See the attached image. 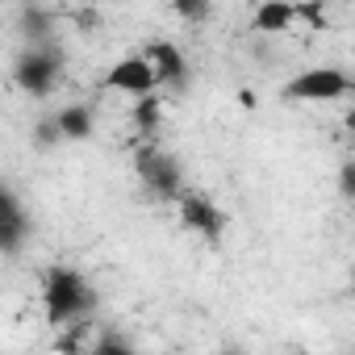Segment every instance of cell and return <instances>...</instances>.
I'll return each instance as SVG.
<instances>
[{
    "mask_svg": "<svg viewBox=\"0 0 355 355\" xmlns=\"http://www.w3.org/2000/svg\"><path fill=\"white\" fill-rule=\"evenodd\" d=\"M96 288L67 263H51L42 272V309L51 326H71V322H88L96 309Z\"/></svg>",
    "mask_w": 355,
    "mask_h": 355,
    "instance_id": "obj_1",
    "label": "cell"
},
{
    "mask_svg": "<svg viewBox=\"0 0 355 355\" xmlns=\"http://www.w3.org/2000/svg\"><path fill=\"white\" fill-rule=\"evenodd\" d=\"M134 175L142 180L150 201H180L184 197V167H180V159H175L171 150H163V146H155V142L138 146Z\"/></svg>",
    "mask_w": 355,
    "mask_h": 355,
    "instance_id": "obj_2",
    "label": "cell"
},
{
    "mask_svg": "<svg viewBox=\"0 0 355 355\" xmlns=\"http://www.w3.org/2000/svg\"><path fill=\"white\" fill-rule=\"evenodd\" d=\"M63 46L59 42H42V46H21L13 59V80L21 92L30 96H51L59 76H63Z\"/></svg>",
    "mask_w": 355,
    "mask_h": 355,
    "instance_id": "obj_3",
    "label": "cell"
},
{
    "mask_svg": "<svg viewBox=\"0 0 355 355\" xmlns=\"http://www.w3.org/2000/svg\"><path fill=\"white\" fill-rule=\"evenodd\" d=\"M347 92H355V80L343 67H313V71L288 80L280 96L284 101H338Z\"/></svg>",
    "mask_w": 355,
    "mask_h": 355,
    "instance_id": "obj_4",
    "label": "cell"
},
{
    "mask_svg": "<svg viewBox=\"0 0 355 355\" xmlns=\"http://www.w3.org/2000/svg\"><path fill=\"white\" fill-rule=\"evenodd\" d=\"M175 205H180V222H184L193 234H201V239H209V243H222V234H226V214H222V205H218L209 193L184 189V197L175 201Z\"/></svg>",
    "mask_w": 355,
    "mask_h": 355,
    "instance_id": "obj_5",
    "label": "cell"
},
{
    "mask_svg": "<svg viewBox=\"0 0 355 355\" xmlns=\"http://www.w3.org/2000/svg\"><path fill=\"white\" fill-rule=\"evenodd\" d=\"M30 234H34V222H30L21 197L5 184V189H0V251H5L9 259H17L21 247L30 243Z\"/></svg>",
    "mask_w": 355,
    "mask_h": 355,
    "instance_id": "obj_6",
    "label": "cell"
},
{
    "mask_svg": "<svg viewBox=\"0 0 355 355\" xmlns=\"http://www.w3.org/2000/svg\"><path fill=\"white\" fill-rule=\"evenodd\" d=\"M142 55H146V63L155 67L159 84H163L171 96L189 92V80H193V71H189V59L180 55V46H175V42H150Z\"/></svg>",
    "mask_w": 355,
    "mask_h": 355,
    "instance_id": "obj_7",
    "label": "cell"
},
{
    "mask_svg": "<svg viewBox=\"0 0 355 355\" xmlns=\"http://www.w3.org/2000/svg\"><path fill=\"white\" fill-rule=\"evenodd\" d=\"M155 84H159V76H155V67L146 63V55H130V59H121L109 76H105V88L109 92H125V96H155Z\"/></svg>",
    "mask_w": 355,
    "mask_h": 355,
    "instance_id": "obj_8",
    "label": "cell"
},
{
    "mask_svg": "<svg viewBox=\"0 0 355 355\" xmlns=\"http://www.w3.org/2000/svg\"><path fill=\"white\" fill-rule=\"evenodd\" d=\"M17 34H21V46H42V42H59V17H55L51 9L26 5V9H17Z\"/></svg>",
    "mask_w": 355,
    "mask_h": 355,
    "instance_id": "obj_9",
    "label": "cell"
},
{
    "mask_svg": "<svg viewBox=\"0 0 355 355\" xmlns=\"http://www.w3.org/2000/svg\"><path fill=\"white\" fill-rule=\"evenodd\" d=\"M55 113H59V130L67 142H88L96 134V109L92 105H63Z\"/></svg>",
    "mask_w": 355,
    "mask_h": 355,
    "instance_id": "obj_10",
    "label": "cell"
},
{
    "mask_svg": "<svg viewBox=\"0 0 355 355\" xmlns=\"http://www.w3.org/2000/svg\"><path fill=\"white\" fill-rule=\"evenodd\" d=\"M130 125H134L138 138H155L159 125H163V105H159V96H138L134 109H130Z\"/></svg>",
    "mask_w": 355,
    "mask_h": 355,
    "instance_id": "obj_11",
    "label": "cell"
},
{
    "mask_svg": "<svg viewBox=\"0 0 355 355\" xmlns=\"http://www.w3.org/2000/svg\"><path fill=\"white\" fill-rule=\"evenodd\" d=\"M293 21H297V5H259L251 17L255 34H284Z\"/></svg>",
    "mask_w": 355,
    "mask_h": 355,
    "instance_id": "obj_12",
    "label": "cell"
},
{
    "mask_svg": "<svg viewBox=\"0 0 355 355\" xmlns=\"http://www.w3.org/2000/svg\"><path fill=\"white\" fill-rule=\"evenodd\" d=\"M88 355H138V351H134V343L117 326H101L96 338H92V347H88Z\"/></svg>",
    "mask_w": 355,
    "mask_h": 355,
    "instance_id": "obj_13",
    "label": "cell"
},
{
    "mask_svg": "<svg viewBox=\"0 0 355 355\" xmlns=\"http://www.w3.org/2000/svg\"><path fill=\"white\" fill-rule=\"evenodd\" d=\"M92 338H96V326H92V322H71V326H63V334H59V351H63V355H80L84 343L92 347Z\"/></svg>",
    "mask_w": 355,
    "mask_h": 355,
    "instance_id": "obj_14",
    "label": "cell"
},
{
    "mask_svg": "<svg viewBox=\"0 0 355 355\" xmlns=\"http://www.w3.org/2000/svg\"><path fill=\"white\" fill-rule=\"evenodd\" d=\"M30 138H34V146H38V150H51V146L67 142V138H63V130H59V113H42V117L34 121Z\"/></svg>",
    "mask_w": 355,
    "mask_h": 355,
    "instance_id": "obj_15",
    "label": "cell"
},
{
    "mask_svg": "<svg viewBox=\"0 0 355 355\" xmlns=\"http://www.w3.org/2000/svg\"><path fill=\"white\" fill-rule=\"evenodd\" d=\"M338 193H343L347 201H355V159H347L343 171H338Z\"/></svg>",
    "mask_w": 355,
    "mask_h": 355,
    "instance_id": "obj_16",
    "label": "cell"
},
{
    "mask_svg": "<svg viewBox=\"0 0 355 355\" xmlns=\"http://www.w3.org/2000/svg\"><path fill=\"white\" fill-rule=\"evenodd\" d=\"M297 21H305V26H326V9L322 5H297Z\"/></svg>",
    "mask_w": 355,
    "mask_h": 355,
    "instance_id": "obj_17",
    "label": "cell"
},
{
    "mask_svg": "<svg viewBox=\"0 0 355 355\" xmlns=\"http://www.w3.org/2000/svg\"><path fill=\"white\" fill-rule=\"evenodd\" d=\"M175 17H184V21H205L209 17V5H171Z\"/></svg>",
    "mask_w": 355,
    "mask_h": 355,
    "instance_id": "obj_18",
    "label": "cell"
},
{
    "mask_svg": "<svg viewBox=\"0 0 355 355\" xmlns=\"http://www.w3.org/2000/svg\"><path fill=\"white\" fill-rule=\"evenodd\" d=\"M347 130H355V109H351V113H347Z\"/></svg>",
    "mask_w": 355,
    "mask_h": 355,
    "instance_id": "obj_19",
    "label": "cell"
},
{
    "mask_svg": "<svg viewBox=\"0 0 355 355\" xmlns=\"http://www.w3.org/2000/svg\"><path fill=\"white\" fill-rule=\"evenodd\" d=\"M218 355H243V351H234V347H226V351H218Z\"/></svg>",
    "mask_w": 355,
    "mask_h": 355,
    "instance_id": "obj_20",
    "label": "cell"
},
{
    "mask_svg": "<svg viewBox=\"0 0 355 355\" xmlns=\"http://www.w3.org/2000/svg\"><path fill=\"white\" fill-rule=\"evenodd\" d=\"M351 301H355V276H351Z\"/></svg>",
    "mask_w": 355,
    "mask_h": 355,
    "instance_id": "obj_21",
    "label": "cell"
}]
</instances>
